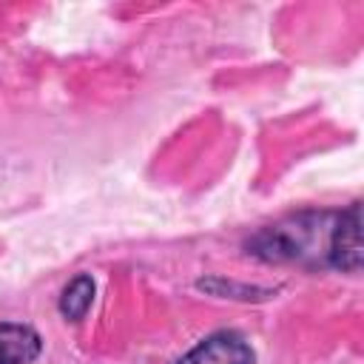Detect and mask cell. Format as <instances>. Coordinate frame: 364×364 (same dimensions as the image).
I'll return each mask as SVG.
<instances>
[{"label":"cell","instance_id":"obj_1","mask_svg":"<svg viewBox=\"0 0 364 364\" xmlns=\"http://www.w3.org/2000/svg\"><path fill=\"white\" fill-rule=\"evenodd\" d=\"M338 210H301L256 230L245 247L270 264L330 267Z\"/></svg>","mask_w":364,"mask_h":364},{"label":"cell","instance_id":"obj_2","mask_svg":"<svg viewBox=\"0 0 364 364\" xmlns=\"http://www.w3.org/2000/svg\"><path fill=\"white\" fill-rule=\"evenodd\" d=\"M173 364H256V353L236 330H216L196 341Z\"/></svg>","mask_w":364,"mask_h":364},{"label":"cell","instance_id":"obj_4","mask_svg":"<svg viewBox=\"0 0 364 364\" xmlns=\"http://www.w3.org/2000/svg\"><path fill=\"white\" fill-rule=\"evenodd\" d=\"M43 353V338L20 321H0V364H31Z\"/></svg>","mask_w":364,"mask_h":364},{"label":"cell","instance_id":"obj_3","mask_svg":"<svg viewBox=\"0 0 364 364\" xmlns=\"http://www.w3.org/2000/svg\"><path fill=\"white\" fill-rule=\"evenodd\" d=\"M330 267L341 273L361 270V202H350L344 210H338Z\"/></svg>","mask_w":364,"mask_h":364},{"label":"cell","instance_id":"obj_5","mask_svg":"<svg viewBox=\"0 0 364 364\" xmlns=\"http://www.w3.org/2000/svg\"><path fill=\"white\" fill-rule=\"evenodd\" d=\"M94 279L88 273H77L65 287H63V296H60V313L63 318L68 321H80L85 318L91 301H94Z\"/></svg>","mask_w":364,"mask_h":364}]
</instances>
